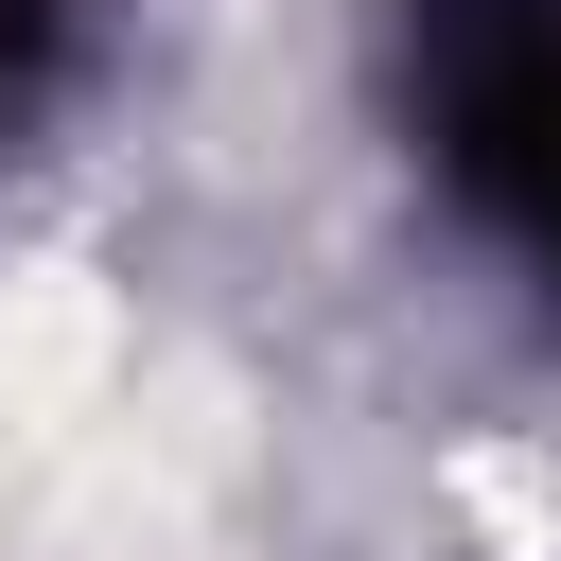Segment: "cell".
I'll use <instances>...</instances> for the list:
<instances>
[{
	"instance_id": "cell-2",
	"label": "cell",
	"mask_w": 561,
	"mask_h": 561,
	"mask_svg": "<svg viewBox=\"0 0 561 561\" xmlns=\"http://www.w3.org/2000/svg\"><path fill=\"white\" fill-rule=\"evenodd\" d=\"M35 53H53V0H0V105L35 88Z\"/></svg>"
},
{
	"instance_id": "cell-1",
	"label": "cell",
	"mask_w": 561,
	"mask_h": 561,
	"mask_svg": "<svg viewBox=\"0 0 561 561\" xmlns=\"http://www.w3.org/2000/svg\"><path fill=\"white\" fill-rule=\"evenodd\" d=\"M403 88L456 193L526 263H561V0H403Z\"/></svg>"
}]
</instances>
